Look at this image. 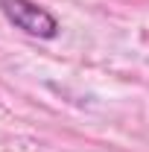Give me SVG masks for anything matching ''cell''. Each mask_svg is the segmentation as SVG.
I'll return each instance as SVG.
<instances>
[{
	"instance_id": "cell-1",
	"label": "cell",
	"mask_w": 149,
	"mask_h": 152,
	"mask_svg": "<svg viewBox=\"0 0 149 152\" xmlns=\"http://www.w3.org/2000/svg\"><path fill=\"white\" fill-rule=\"evenodd\" d=\"M0 12L6 15V20L12 26H18L20 32H26V35H32V38L53 41L61 32L58 18L50 9L38 6L35 0H0Z\"/></svg>"
}]
</instances>
